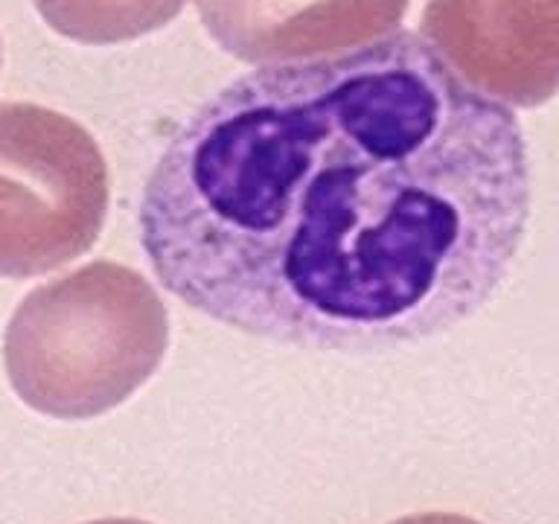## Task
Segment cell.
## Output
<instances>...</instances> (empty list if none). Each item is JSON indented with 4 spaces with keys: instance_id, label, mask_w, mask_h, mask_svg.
I'll return each instance as SVG.
<instances>
[{
    "instance_id": "5",
    "label": "cell",
    "mask_w": 559,
    "mask_h": 524,
    "mask_svg": "<svg viewBox=\"0 0 559 524\" xmlns=\"http://www.w3.org/2000/svg\"><path fill=\"white\" fill-rule=\"evenodd\" d=\"M213 41L251 64L347 52L402 24L411 0H195Z\"/></svg>"
},
{
    "instance_id": "7",
    "label": "cell",
    "mask_w": 559,
    "mask_h": 524,
    "mask_svg": "<svg viewBox=\"0 0 559 524\" xmlns=\"http://www.w3.org/2000/svg\"><path fill=\"white\" fill-rule=\"evenodd\" d=\"M391 524H480L469 515L461 513H417V515H405V519H396Z\"/></svg>"
},
{
    "instance_id": "4",
    "label": "cell",
    "mask_w": 559,
    "mask_h": 524,
    "mask_svg": "<svg viewBox=\"0 0 559 524\" xmlns=\"http://www.w3.org/2000/svg\"><path fill=\"white\" fill-rule=\"evenodd\" d=\"M419 33L498 103L536 108L559 94V0H428Z\"/></svg>"
},
{
    "instance_id": "3",
    "label": "cell",
    "mask_w": 559,
    "mask_h": 524,
    "mask_svg": "<svg viewBox=\"0 0 559 524\" xmlns=\"http://www.w3.org/2000/svg\"><path fill=\"white\" fill-rule=\"evenodd\" d=\"M108 199L91 131L44 105H0V277L50 274L91 251Z\"/></svg>"
},
{
    "instance_id": "8",
    "label": "cell",
    "mask_w": 559,
    "mask_h": 524,
    "mask_svg": "<svg viewBox=\"0 0 559 524\" xmlns=\"http://www.w3.org/2000/svg\"><path fill=\"white\" fill-rule=\"evenodd\" d=\"M85 524H148V522H140V519H96V522H85Z\"/></svg>"
},
{
    "instance_id": "2",
    "label": "cell",
    "mask_w": 559,
    "mask_h": 524,
    "mask_svg": "<svg viewBox=\"0 0 559 524\" xmlns=\"http://www.w3.org/2000/svg\"><path fill=\"white\" fill-rule=\"evenodd\" d=\"M169 314L140 271L96 260L24 297L3 335V365L24 405L56 419L117 408L152 379Z\"/></svg>"
},
{
    "instance_id": "1",
    "label": "cell",
    "mask_w": 559,
    "mask_h": 524,
    "mask_svg": "<svg viewBox=\"0 0 559 524\" xmlns=\"http://www.w3.org/2000/svg\"><path fill=\"white\" fill-rule=\"evenodd\" d=\"M527 216L515 114L393 33L222 87L152 166L138 225L160 286L210 321L376 353L478 312Z\"/></svg>"
},
{
    "instance_id": "6",
    "label": "cell",
    "mask_w": 559,
    "mask_h": 524,
    "mask_svg": "<svg viewBox=\"0 0 559 524\" xmlns=\"http://www.w3.org/2000/svg\"><path fill=\"white\" fill-rule=\"evenodd\" d=\"M187 0H35V9L70 41L122 44L164 29L181 15Z\"/></svg>"
}]
</instances>
